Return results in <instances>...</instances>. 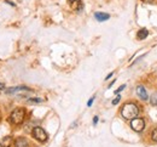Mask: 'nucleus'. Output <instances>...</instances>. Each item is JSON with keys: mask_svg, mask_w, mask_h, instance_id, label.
Listing matches in <instances>:
<instances>
[{"mask_svg": "<svg viewBox=\"0 0 157 147\" xmlns=\"http://www.w3.org/2000/svg\"><path fill=\"white\" fill-rule=\"evenodd\" d=\"M121 114L124 119H128V120H132L134 118H137L138 114H139V108L136 104H126L123 105L122 109H121Z\"/></svg>", "mask_w": 157, "mask_h": 147, "instance_id": "1", "label": "nucleus"}, {"mask_svg": "<svg viewBox=\"0 0 157 147\" xmlns=\"http://www.w3.org/2000/svg\"><path fill=\"white\" fill-rule=\"evenodd\" d=\"M24 118H25V109L24 108H16L10 114V120L15 125L22 124L24 122Z\"/></svg>", "mask_w": 157, "mask_h": 147, "instance_id": "2", "label": "nucleus"}, {"mask_svg": "<svg viewBox=\"0 0 157 147\" xmlns=\"http://www.w3.org/2000/svg\"><path fill=\"white\" fill-rule=\"evenodd\" d=\"M33 136L40 141V142H45V141H47V133L42 129V128H40V126H35L34 129H33Z\"/></svg>", "mask_w": 157, "mask_h": 147, "instance_id": "3", "label": "nucleus"}, {"mask_svg": "<svg viewBox=\"0 0 157 147\" xmlns=\"http://www.w3.org/2000/svg\"><path fill=\"white\" fill-rule=\"evenodd\" d=\"M131 128L134 131H137V133L143 131L145 129V122H144V119H141V118H134V119H132L131 120Z\"/></svg>", "mask_w": 157, "mask_h": 147, "instance_id": "4", "label": "nucleus"}, {"mask_svg": "<svg viewBox=\"0 0 157 147\" xmlns=\"http://www.w3.org/2000/svg\"><path fill=\"white\" fill-rule=\"evenodd\" d=\"M137 95L141 99V100H144V101L149 99L147 92H146V90H145V88H144L143 85H138L137 86Z\"/></svg>", "mask_w": 157, "mask_h": 147, "instance_id": "5", "label": "nucleus"}, {"mask_svg": "<svg viewBox=\"0 0 157 147\" xmlns=\"http://www.w3.org/2000/svg\"><path fill=\"white\" fill-rule=\"evenodd\" d=\"M24 91H30L27 86H16V88H10L6 90L7 94H17V92H24Z\"/></svg>", "mask_w": 157, "mask_h": 147, "instance_id": "6", "label": "nucleus"}, {"mask_svg": "<svg viewBox=\"0 0 157 147\" xmlns=\"http://www.w3.org/2000/svg\"><path fill=\"white\" fill-rule=\"evenodd\" d=\"M69 4L71 6V9L73 10H76V11H81L82 7H83L81 0H69Z\"/></svg>", "mask_w": 157, "mask_h": 147, "instance_id": "7", "label": "nucleus"}, {"mask_svg": "<svg viewBox=\"0 0 157 147\" xmlns=\"http://www.w3.org/2000/svg\"><path fill=\"white\" fill-rule=\"evenodd\" d=\"M15 147H29V142L25 137H17L15 141Z\"/></svg>", "mask_w": 157, "mask_h": 147, "instance_id": "8", "label": "nucleus"}, {"mask_svg": "<svg viewBox=\"0 0 157 147\" xmlns=\"http://www.w3.org/2000/svg\"><path fill=\"white\" fill-rule=\"evenodd\" d=\"M94 17H96L97 21L104 22L110 18V15H109V14H104V12H96V14H94Z\"/></svg>", "mask_w": 157, "mask_h": 147, "instance_id": "9", "label": "nucleus"}, {"mask_svg": "<svg viewBox=\"0 0 157 147\" xmlns=\"http://www.w3.org/2000/svg\"><path fill=\"white\" fill-rule=\"evenodd\" d=\"M147 35H149V32H147V29L143 28V29H140V31L138 32L137 38L139 39V40H143V39H145V38H146Z\"/></svg>", "mask_w": 157, "mask_h": 147, "instance_id": "10", "label": "nucleus"}, {"mask_svg": "<svg viewBox=\"0 0 157 147\" xmlns=\"http://www.w3.org/2000/svg\"><path fill=\"white\" fill-rule=\"evenodd\" d=\"M12 137L11 136H5L4 137V140H2V145L1 146L2 147H10L11 145H12Z\"/></svg>", "mask_w": 157, "mask_h": 147, "instance_id": "11", "label": "nucleus"}, {"mask_svg": "<svg viewBox=\"0 0 157 147\" xmlns=\"http://www.w3.org/2000/svg\"><path fill=\"white\" fill-rule=\"evenodd\" d=\"M150 104L152 106H156L157 107V92L152 94V96L150 97Z\"/></svg>", "mask_w": 157, "mask_h": 147, "instance_id": "12", "label": "nucleus"}, {"mask_svg": "<svg viewBox=\"0 0 157 147\" xmlns=\"http://www.w3.org/2000/svg\"><path fill=\"white\" fill-rule=\"evenodd\" d=\"M151 139H152V141L157 142V128H155V129L151 131Z\"/></svg>", "mask_w": 157, "mask_h": 147, "instance_id": "13", "label": "nucleus"}, {"mask_svg": "<svg viewBox=\"0 0 157 147\" xmlns=\"http://www.w3.org/2000/svg\"><path fill=\"white\" fill-rule=\"evenodd\" d=\"M29 102H34V104H40V102H42V99H38V97H32V99H29Z\"/></svg>", "mask_w": 157, "mask_h": 147, "instance_id": "14", "label": "nucleus"}, {"mask_svg": "<svg viewBox=\"0 0 157 147\" xmlns=\"http://www.w3.org/2000/svg\"><path fill=\"white\" fill-rule=\"evenodd\" d=\"M120 100H121V96H117L115 100H113V105H117L118 102H120Z\"/></svg>", "mask_w": 157, "mask_h": 147, "instance_id": "15", "label": "nucleus"}, {"mask_svg": "<svg viewBox=\"0 0 157 147\" xmlns=\"http://www.w3.org/2000/svg\"><path fill=\"white\" fill-rule=\"evenodd\" d=\"M124 88H126V85H121V86L118 88V89L116 90V91H115V92H116V94H118V92H120V91H122V90H123Z\"/></svg>", "mask_w": 157, "mask_h": 147, "instance_id": "16", "label": "nucleus"}, {"mask_svg": "<svg viewBox=\"0 0 157 147\" xmlns=\"http://www.w3.org/2000/svg\"><path fill=\"white\" fill-rule=\"evenodd\" d=\"M93 101H94V97H92V99H91V100L87 102V106H90V107H91V106H92V104H93Z\"/></svg>", "mask_w": 157, "mask_h": 147, "instance_id": "17", "label": "nucleus"}, {"mask_svg": "<svg viewBox=\"0 0 157 147\" xmlns=\"http://www.w3.org/2000/svg\"><path fill=\"white\" fill-rule=\"evenodd\" d=\"M97 123H98V117H94V118H93V124L96 125Z\"/></svg>", "mask_w": 157, "mask_h": 147, "instance_id": "18", "label": "nucleus"}, {"mask_svg": "<svg viewBox=\"0 0 157 147\" xmlns=\"http://www.w3.org/2000/svg\"><path fill=\"white\" fill-rule=\"evenodd\" d=\"M113 74H114V73H110V74H108V77H106L105 79H106V80H108V79H110V78L113 77Z\"/></svg>", "mask_w": 157, "mask_h": 147, "instance_id": "19", "label": "nucleus"}, {"mask_svg": "<svg viewBox=\"0 0 157 147\" xmlns=\"http://www.w3.org/2000/svg\"><path fill=\"white\" fill-rule=\"evenodd\" d=\"M4 89H5V85L2 83H0V90H4Z\"/></svg>", "mask_w": 157, "mask_h": 147, "instance_id": "20", "label": "nucleus"}, {"mask_svg": "<svg viewBox=\"0 0 157 147\" xmlns=\"http://www.w3.org/2000/svg\"><path fill=\"white\" fill-rule=\"evenodd\" d=\"M146 1H152V0H146Z\"/></svg>", "mask_w": 157, "mask_h": 147, "instance_id": "21", "label": "nucleus"}, {"mask_svg": "<svg viewBox=\"0 0 157 147\" xmlns=\"http://www.w3.org/2000/svg\"><path fill=\"white\" fill-rule=\"evenodd\" d=\"M0 147H2V146H1V145H0Z\"/></svg>", "mask_w": 157, "mask_h": 147, "instance_id": "22", "label": "nucleus"}]
</instances>
